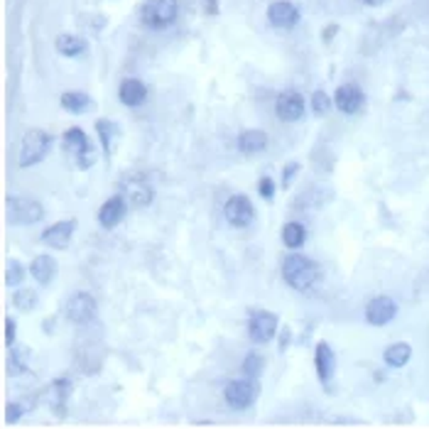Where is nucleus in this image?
Returning a JSON list of instances; mask_svg holds the SVG:
<instances>
[{
  "instance_id": "f257e3e1",
  "label": "nucleus",
  "mask_w": 429,
  "mask_h": 429,
  "mask_svg": "<svg viewBox=\"0 0 429 429\" xmlns=\"http://www.w3.org/2000/svg\"><path fill=\"white\" fill-rule=\"evenodd\" d=\"M282 280L297 292H309L319 282V265L302 253H290L282 260Z\"/></svg>"
},
{
  "instance_id": "f03ea898",
  "label": "nucleus",
  "mask_w": 429,
  "mask_h": 429,
  "mask_svg": "<svg viewBox=\"0 0 429 429\" xmlns=\"http://www.w3.org/2000/svg\"><path fill=\"white\" fill-rule=\"evenodd\" d=\"M179 17V3L177 0H145L140 8V22L147 30H167Z\"/></svg>"
},
{
  "instance_id": "7ed1b4c3",
  "label": "nucleus",
  "mask_w": 429,
  "mask_h": 429,
  "mask_svg": "<svg viewBox=\"0 0 429 429\" xmlns=\"http://www.w3.org/2000/svg\"><path fill=\"white\" fill-rule=\"evenodd\" d=\"M52 143H54V138L47 133V130H42V128L27 130L25 138H22L20 160H17V165H20L22 170L40 165V162L49 155V150H52Z\"/></svg>"
},
{
  "instance_id": "20e7f679",
  "label": "nucleus",
  "mask_w": 429,
  "mask_h": 429,
  "mask_svg": "<svg viewBox=\"0 0 429 429\" xmlns=\"http://www.w3.org/2000/svg\"><path fill=\"white\" fill-rule=\"evenodd\" d=\"M277 329H280V319L275 311L253 309L248 314V339L253 343H258V346L273 341L277 337Z\"/></svg>"
},
{
  "instance_id": "39448f33",
  "label": "nucleus",
  "mask_w": 429,
  "mask_h": 429,
  "mask_svg": "<svg viewBox=\"0 0 429 429\" xmlns=\"http://www.w3.org/2000/svg\"><path fill=\"white\" fill-rule=\"evenodd\" d=\"M6 211L8 221L15 223V226H32V223L44 218V207L30 197H10L6 204Z\"/></svg>"
},
{
  "instance_id": "423d86ee",
  "label": "nucleus",
  "mask_w": 429,
  "mask_h": 429,
  "mask_svg": "<svg viewBox=\"0 0 429 429\" xmlns=\"http://www.w3.org/2000/svg\"><path fill=\"white\" fill-rule=\"evenodd\" d=\"M250 380H253V378H248V380H231V383L223 388V400H226L228 407L236 410V412L250 410L255 398H258V388H255Z\"/></svg>"
},
{
  "instance_id": "0eeeda50",
  "label": "nucleus",
  "mask_w": 429,
  "mask_h": 429,
  "mask_svg": "<svg viewBox=\"0 0 429 429\" xmlns=\"http://www.w3.org/2000/svg\"><path fill=\"white\" fill-rule=\"evenodd\" d=\"M223 218L228 221V226L233 228H248L255 218V207L248 197L243 194H233L223 204Z\"/></svg>"
},
{
  "instance_id": "6e6552de",
  "label": "nucleus",
  "mask_w": 429,
  "mask_h": 429,
  "mask_svg": "<svg viewBox=\"0 0 429 429\" xmlns=\"http://www.w3.org/2000/svg\"><path fill=\"white\" fill-rule=\"evenodd\" d=\"M96 311H99V305H96V300H93L88 292H74L67 300V305H64L67 319L79 326L96 319Z\"/></svg>"
},
{
  "instance_id": "1a4fd4ad",
  "label": "nucleus",
  "mask_w": 429,
  "mask_h": 429,
  "mask_svg": "<svg viewBox=\"0 0 429 429\" xmlns=\"http://www.w3.org/2000/svg\"><path fill=\"white\" fill-rule=\"evenodd\" d=\"M307 113V101L300 91H282L275 101V115L282 123H297Z\"/></svg>"
},
{
  "instance_id": "9d476101",
  "label": "nucleus",
  "mask_w": 429,
  "mask_h": 429,
  "mask_svg": "<svg viewBox=\"0 0 429 429\" xmlns=\"http://www.w3.org/2000/svg\"><path fill=\"white\" fill-rule=\"evenodd\" d=\"M398 316V302L388 295L373 297L366 305V321L371 326H385Z\"/></svg>"
},
{
  "instance_id": "9b49d317",
  "label": "nucleus",
  "mask_w": 429,
  "mask_h": 429,
  "mask_svg": "<svg viewBox=\"0 0 429 429\" xmlns=\"http://www.w3.org/2000/svg\"><path fill=\"white\" fill-rule=\"evenodd\" d=\"M363 104H366V93L358 83H341L334 93V106L341 111L343 115L361 113Z\"/></svg>"
},
{
  "instance_id": "f8f14e48",
  "label": "nucleus",
  "mask_w": 429,
  "mask_h": 429,
  "mask_svg": "<svg viewBox=\"0 0 429 429\" xmlns=\"http://www.w3.org/2000/svg\"><path fill=\"white\" fill-rule=\"evenodd\" d=\"M74 231H76V218H64V221H57V223H52V226H47L40 238H42V243L49 245V248L64 250V248H69V243H72Z\"/></svg>"
},
{
  "instance_id": "ddd939ff",
  "label": "nucleus",
  "mask_w": 429,
  "mask_h": 429,
  "mask_svg": "<svg viewBox=\"0 0 429 429\" xmlns=\"http://www.w3.org/2000/svg\"><path fill=\"white\" fill-rule=\"evenodd\" d=\"M300 8L290 0H275L268 8V22L277 30H292L300 22Z\"/></svg>"
},
{
  "instance_id": "4468645a",
  "label": "nucleus",
  "mask_w": 429,
  "mask_h": 429,
  "mask_svg": "<svg viewBox=\"0 0 429 429\" xmlns=\"http://www.w3.org/2000/svg\"><path fill=\"white\" fill-rule=\"evenodd\" d=\"M120 189H123V197L128 199V204H133L135 209L150 207L152 199H155V189H152L150 181L143 179V177H128Z\"/></svg>"
},
{
  "instance_id": "2eb2a0df",
  "label": "nucleus",
  "mask_w": 429,
  "mask_h": 429,
  "mask_svg": "<svg viewBox=\"0 0 429 429\" xmlns=\"http://www.w3.org/2000/svg\"><path fill=\"white\" fill-rule=\"evenodd\" d=\"M128 216V199L123 194H115L108 202H104V207L99 209V226L106 228V231H113L115 226L123 223V218Z\"/></svg>"
},
{
  "instance_id": "dca6fc26",
  "label": "nucleus",
  "mask_w": 429,
  "mask_h": 429,
  "mask_svg": "<svg viewBox=\"0 0 429 429\" xmlns=\"http://www.w3.org/2000/svg\"><path fill=\"white\" fill-rule=\"evenodd\" d=\"M314 368L316 375L324 385H329L337 375V356H334V348L329 346L326 341H319L314 348Z\"/></svg>"
},
{
  "instance_id": "f3484780",
  "label": "nucleus",
  "mask_w": 429,
  "mask_h": 429,
  "mask_svg": "<svg viewBox=\"0 0 429 429\" xmlns=\"http://www.w3.org/2000/svg\"><path fill=\"white\" fill-rule=\"evenodd\" d=\"M268 143H270V138H268V133H265V130L250 128V130H243V133L238 135L236 147H238V152H241V155L253 157V155H260V152L268 150Z\"/></svg>"
},
{
  "instance_id": "a211bd4d",
  "label": "nucleus",
  "mask_w": 429,
  "mask_h": 429,
  "mask_svg": "<svg viewBox=\"0 0 429 429\" xmlns=\"http://www.w3.org/2000/svg\"><path fill=\"white\" fill-rule=\"evenodd\" d=\"M118 101L128 108H140L147 101V86L140 79H123L118 86Z\"/></svg>"
},
{
  "instance_id": "6ab92c4d",
  "label": "nucleus",
  "mask_w": 429,
  "mask_h": 429,
  "mask_svg": "<svg viewBox=\"0 0 429 429\" xmlns=\"http://www.w3.org/2000/svg\"><path fill=\"white\" fill-rule=\"evenodd\" d=\"M62 145L69 155H74V160H81L83 155L93 152L91 140H88V135L83 133L81 128H69L67 133L62 135Z\"/></svg>"
},
{
  "instance_id": "aec40b11",
  "label": "nucleus",
  "mask_w": 429,
  "mask_h": 429,
  "mask_svg": "<svg viewBox=\"0 0 429 429\" xmlns=\"http://www.w3.org/2000/svg\"><path fill=\"white\" fill-rule=\"evenodd\" d=\"M57 260L52 255H37L30 263V275L35 277V282L40 284H49L54 277H57Z\"/></svg>"
},
{
  "instance_id": "412c9836",
  "label": "nucleus",
  "mask_w": 429,
  "mask_h": 429,
  "mask_svg": "<svg viewBox=\"0 0 429 429\" xmlns=\"http://www.w3.org/2000/svg\"><path fill=\"white\" fill-rule=\"evenodd\" d=\"M49 393H52V410L59 414V417H64V412H67V403L74 393V383L69 380V378H57V380L52 383V388H49Z\"/></svg>"
},
{
  "instance_id": "4be33fe9",
  "label": "nucleus",
  "mask_w": 429,
  "mask_h": 429,
  "mask_svg": "<svg viewBox=\"0 0 429 429\" xmlns=\"http://www.w3.org/2000/svg\"><path fill=\"white\" fill-rule=\"evenodd\" d=\"M59 106H62V108L67 111V113H72V115H83V113L91 111L93 101H91V96L83 93V91H67V93H62Z\"/></svg>"
},
{
  "instance_id": "5701e85b",
  "label": "nucleus",
  "mask_w": 429,
  "mask_h": 429,
  "mask_svg": "<svg viewBox=\"0 0 429 429\" xmlns=\"http://www.w3.org/2000/svg\"><path fill=\"white\" fill-rule=\"evenodd\" d=\"M410 358H412V346L405 341L393 343V346H388L383 351V361L390 368H405L410 363Z\"/></svg>"
},
{
  "instance_id": "b1692460",
  "label": "nucleus",
  "mask_w": 429,
  "mask_h": 429,
  "mask_svg": "<svg viewBox=\"0 0 429 429\" xmlns=\"http://www.w3.org/2000/svg\"><path fill=\"white\" fill-rule=\"evenodd\" d=\"M54 47H57V52L67 59H76L86 52V42L76 35H59L57 42H54Z\"/></svg>"
},
{
  "instance_id": "393cba45",
  "label": "nucleus",
  "mask_w": 429,
  "mask_h": 429,
  "mask_svg": "<svg viewBox=\"0 0 429 429\" xmlns=\"http://www.w3.org/2000/svg\"><path fill=\"white\" fill-rule=\"evenodd\" d=\"M307 241V228L300 221H290L282 226V243L290 250H300Z\"/></svg>"
},
{
  "instance_id": "a878e982",
  "label": "nucleus",
  "mask_w": 429,
  "mask_h": 429,
  "mask_svg": "<svg viewBox=\"0 0 429 429\" xmlns=\"http://www.w3.org/2000/svg\"><path fill=\"white\" fill-rule=\"evenodd\" d=\"M96 133H99V140H101V147H104V155L108 160L113 155V138H115V125L111 120H99L96 123Z\"/></svg>"
},
{
  "instance_id": "bb28decb",
  "label": "nucleus",
  "mask_w": 429,
  "mask_h": 429,
  "mask_svg": "<svg viewBox=\"0 0 429 429\" xmlns=\"http://www.w3.org/2000/svg\"><path fill=\"white\" fill-rule=\"evenodd\" d=\"M241 371H243V375L253 378V380H255V378L263 375V371H265V358H263V353H258V351L245 353L243 363H241Z\"/></svg>"
},
{
  "instance_id": "cd10ccee",
  "label": "nucleus",
  "mask_w": 429,
  "mask_h": 429,
  "mask_svg": "<svg viewBox=\"0 0 429 429\" xmlns=\"http://www.w3.org/2000/svg\"><path fill=\"white\" fill-rule=\"evenodd\" d=\"M309 108L316 118H324V115H329V111L334 108V96H329L326 91H314L309 99Z\"/></svg>"
},
{
  "instance_id": "c85d7f7f",
  "label": "nucleus",
  "mask_w": 429,
  "mask_h": 429,
  "mask_svg": "<svg viewBox=\"0 0 429 429\" xmlns=\"http://www.w3.org/2000/svg\"><path fill=\"white\" fill-rule=\"evenodd\" d=\"M37 292L35 290H27V287H20V290H15V295H13V305H15L17 311H32L37 307Z\"/></svg>"
},
{
  "instance_id": "c756f323",
  "label": "nucleus",
  "mask_w": 429,
  "mask_h": 429,
  "mask_svg": "<svg viewBox=\"0 0 429 429\" xmlns=\"http://www.w3.org/2000/svg\"><path fill=\"white\" fill-rule=\"evenodd\" d=\"M27 273H30V268H25L20 260H13L6 268V284L8 287H20V284L25 282Z\"/></svg>"
},
{
  "instance_id": "7c9ffc66",
  "label": "nucleus",
  "mask_w": 429,
  "mask_h": 429,
  "mask_svg": "<svg viewBox=\"0 0 429 429\" xmlns=\"http://www.w3.org/2000/svg\"><path fill=\"white\" fill-rule=\"evenodd\" d=\"M275 192H277V186H275L273 177H260V181H258V194H260V199H265V202H273Z\"/></svg>"
},
{
  "instance_id": "2f4dec72",
  "label": "nucleus",
  "mask_w": 429,
  "mask_h": 429,
  "mask_svg": "<svg viewBox=\"0 0 429 429\" xmlns=\"http://www.w3.org/2000/svg\"><path fill=\"white\" fill-rule=\"evenodd\" d=\"M17 339V324L13 316H6V321H3V341H6V346H13Z\"/></svg>"
},
{
  "instance_id": "473e14b6",
  "label": "nucleus",
  "mask_w": 429,
  "mask_h": 429,
  "mask_svg": "<svg viewBox=\"0 0 429 429\" xmlns=\"http://www.w3.org/2000/svg\"><path fill=\"white\" fill-rule=\"evenodd\" d=\"M25 358H27V351H25V348H20V351H13V353H10V358H8V363H10V371H15V373H25V371H27Z\"/></svg>"
},
{
  "instance_id": "72a5a7b5",
  "label": "nucleus",
  "mask_w": 429,
  "mask_h": 429,
  "mask_svg": "<svg viewBox=\"0 0 429 429\" xmlns=\"http://www.w3.org/2000/svg\"><path fill=\"white\" fill-rule=\"evenodd\" d=\"M297 172H300V162H290V165H284V170H282V186L284 189H290V184L295 181Z\"/></svg>"
},
{
  "instance_id": "f704fd0d",
  "label": "nucleus",
  "mask_w": 429,
  "mask_h": 429,
  "mask_svg": "<svg viewBox=\"0 0 429 429\" xmlns=\"http://www.w3.org/2000/svg\"><path fill=\"white\" fill-rule=\"evenodd\" d=\"M22 405H6V424H15L22 417Z\"/></svg>"
},
{
  "instance_id": "c9c22d12",
  "label": "nucleus",
  "mask_w": 429,
  "mask_h": 429,
  "mask_svg": "<svg viewBox=\"0 0 429 429\" xmlns=\"http://www.w3.org/2000/svg\"><path fill=\"white\" fill-rule=\"evenodd\" d=\"M337 32H339V27H337V25H331V27H326V30L321 32V37H324V42H331V40H334V35H337Z\"/></svg>"
},
{
  "instance_id": "e433bc0d",
  "label": "nucleus",
  "mask_w": 429,
  "mask_h": 429,
  "mask_svg": "<svg viewBox=\"0 0 429 429\" xmlns=\"http://www.w3.org/2000/svg\"><path fill=\"white\" fill-rule=\"evenodd\" d=\"M290 339H292V331L284 329L282 331V341H280V351H284V348H287V341H290Z\"/></svg>"
},
{
  "instance_id": "4c0bfd02",
  "label": "nucleus",
  "mask_w": 429,
  "mask_h": 429,
  "mask_svg": "<svg viewBox=\"0 0 429 429\" xmlns=\"http://www.w3.org/2000/svg\"><path fill=\"white\" fill-rule=\"evenodd\" d=\"M207 10H209V13H216V10H218L216 0H207Z\"/></svg>"
},
{
  "instance_id": "58836bf2",
  "label": "nucleus",
  "mask_w": 429,
  "mask_h": 429,
  "mask_svg": "<svg viewBox=\"0 0 429 429\" xmlns=\"http://www.w3.org/2000/svg\"><path fill=\"white\" fill-rule=\"evenodd\" d=\"M363 3H366V6H383L385 0H363Z\"/></svg>"
}]
</instances>
